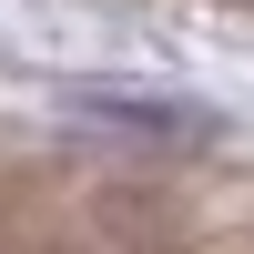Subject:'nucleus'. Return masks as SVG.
Listing matches in <instances>:
<instances>
[{"instance_id": "1", "label": "nucleus", "mask_w": 254, "mask_h": 254, "mask_svg": "<svg viewBox=\"0 0 254 254\" xmlns=\"http://www.w3.org/2000/svg\"><path fill=\"white\" fill-rule=\"evenodd\" d=\"M0 61L41 81H81V71H153L163 41L81 0H0Z\"/></svg>"}]
</instances>
